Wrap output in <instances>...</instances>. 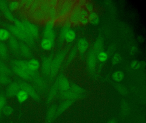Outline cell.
Masks as SVG:
<instances>
[{"instance_id": "cell-1", "label": "cell", "mask_w": 146, "mask_h": 123, "mask_svg": "<svg viewBox=\"0 0 146 123\" xmlns=\"http://www.w3.org/2000/svg\"><path fill=\"white\" fill-rule=\"evenodd\" d=\"M74 5L75 3L73 1H59L58 4L56 7L58 18L62 19L70 15Z\"/></svg>"}, {"instance_id": "cell-2", "label": "cell", "mask_w": 146, "mask_h": 123, "mask_svg": "<svg viewBox=\"0 0 146 123\" xmlns=\"http://www.w3.org/2000/svg\"><path fill=\"white\" fill-rule=\"evenodd\" d=\"M18 83L19 84L20 89L26 91L29 96L31 97L34 101L37 102L40 101V97L34 86L24 80H19Z\"/></svg>"}, {"instance_id": "cell-3", "label": "cell", "mask_w": 146, "mask_h": 123, "mask_svg": "<svg viewBox=\"0 0 146 123\" xmlns=\"http://www.w3.org/2000/svg\"><path fill=\"white\" fill-rule=\"evenodd\" d=\"M65 55L66 52L65 51L60 52L52 61L51 71L49 75L51 78L54 77L58 73L60 67L61 65Z\"/></svg>"}, {"instance_id": "cell-4", "label": "cell", "mask_w": 146, "mask_h": 123, "mask_svg": "<svg viewBox=\"0 0 146 123\" xmlns=\"http://www.w3.org/2000/svg\"><path fill=\"white\" fill-rule=\"evenodd\" d=\"M10 31L17 37L24 41L28 44H33L34 43V38L28 35L26 32L22 31L15 25H11L9 26Z\"/></svg>"}, {"instance_id": "cell-5", "label": "cell", "mask_w": 146, "mask_h": 123, "mask_svg": "<svg viewBox=\"0 0 146 123\" xmlns=\"http://www.w3.org/2000/svg\"><path fill=\"white\" fill-rule=\"evenodd\" d=\"M54 20H48L45 25L43 31V35L45 38L49 39L54 42L55 38V34L54 31Z\"/></svg>"}, {"instance_id": "cell-6", "label": "cell", "mask_w": 146, "mask_h": 123, "mask_svg": "<svg viewBox=\"0 0 146 123\" xmlns=\"http://www.w3.org/2000/svg\"><path fill=\"white\" fill-rule=\"evenodd\" d=\"M82 7L78 4L74 5L69 16V20L72 24H79L80 12Z\"/></svg>"}, {"instance_id": "cell-7", "label": "cell", "mask_w": 146, "mask_h": 123, "mask_svg": "<svg viewBox=\"0 0 146 123\" xmlns=\"http://www.w3.org/2000/svg\"><path fill=\"white\" fill-rule=\"evenodd\" d=\"M27 34L33 38L37 37L39 35V29L36 25L29 21L23 22Z\"/></svg>"}, {"instance_id": "cell-8", "label": "cell", "mask_w": 146, "mask_h": 123, "mask_svg": "<svg viewBox=\"0 0 146 123\" xmlns=\"http://www.w3.org/2000/svg\"><path fill=\"white\" fill-rule=\"evenodd\" d=\"M57 106L55 104L49 106L46 113L45 123H52L56 120Z\"/></svg>"}, {"instance_id": "cell-9", "label": "cell", "mask_w": 146, "mask_h": 123, "mask_svg": "<svg viewBox=\"0 0 146 123\" xmlns=\"http://www.w3.org/2000/svg\"><path fill=\"white\" fill-rule=\"evenodd\" d=\"M20 89V86L18 82H13L10 83L6 89V96L8 97L16 96Z\"/></svg>"}, {"instance_id": "cell-10", "label": "cell", "mask_w": 146, "mask_h": 123, "mask_svg": "<svg viewBox=\"0 0 146 123\" xmlns=\"http://www.w3.org/2000/svg\"><path fill=\"white\" fill-rule=\"evenodd\" d=\"M57 84H58V89L60 92H64L69 90L70 88V84L68 79L63 75H60L57 79Z\"/></svg>"}, {"instance_id": "cell-11", "label": "cell", "mask_w": 146, "mask_h": 123, "mask_svg": "<svg viewBox=\"0 0 146 123\" xmlns=\"http://www.w3.org/2000/svg\"><path fill=\"white\" fill-rule=\"evenodd\" d=\"M74 101L71 100H64L61 102L57 106V112H56V119L59 117L63 113L69 109L72 106Z\"/></svg>"}, {"instance_id": "cell-12", "label": "cell", "mask_w": 146, "mask_h": 123, "mask_svg": "<svg viewBox=\"0 0 146 123\" xmlns=\"http://www.w3.org/2000/svg\"><path fill=\"white\" fill-rule=\"evenodd\" d=\"M31 80L35 87L40 91H43L46 88V83L42 78L35 74L32 77Z\"/></svg>"}, {"instance_id": "cell-13", "label": "cell", "mask_w": 146, "mask_h": 123, "mask_svg": "<svg viewBox=\"0 0 146 123\" xmlns=\"http://www.w3.org/2000/svg\"><path fill=\"white\" fill-rule=\"evenodd\" d=\"M31 19L36 22H40L48 20L46 15L41 10L38 9L30 15Z\"/></svg>"}, {"instance_id": "cell-14", "label": "cell", "mask_w": 146, "mask_h": 123, "mask_svg": "<svg viewBox=\"0 0 146 123\" xmlns=\"http://www.w3.org/2000/svg\"><path fill=\"white\" fill-rule=\"evenodd\" d=\"M61 97L63 99H65V100H71L73 101L83 98L82 97L74 93L70 89L64 92H61Z\"/></svg>"}, {"instance_id": "cell-15", "label": "cell", "mask_w": 146, "mask_h": 123, "mask_svg": "<svg viewBox=\"0 0 146 123\" xmlns=\"http://www.w3.org/2000/svg\"><path fill=\"white\" fill-rule=\"evenodd\" d=\"M13 70L17 75L20 77L21 78L23 79V80H31L32 77L31 75L26 71L14 65L13 67Z\"/></svg>"}, {"instance_id": "cell-16", "label": "cell", "mask_w": 146, "mask_h": 123, "mask_svg": "<svg viewBox=\"0 0 146 123\" xmlns=\"http://www.w3.org/2000/svg\"><path fill=\"white\" fill-rule=\"evenodd\" d=\"M52 63V60L48 57H45L42 60V72L46 76H48L50 75Z\"/></svg>"}, {"instance_id": "cell-17", "label": "cell", "mask_w": 146, "mask_h": 123, "mask_svg": "<svg viewBox=\"0 0 146 123\" xmlns=\"http://www.w3.org/2000/svg\"><path fill=\"white\" fill-rule=\"evenodd\" d=\"M96 65V56L94 50H91L89 52L88 56V65L90 71L94 70Z\"/></svg>"}, {"instance_id": "cell-18", "label": "cell", "mask_w": 146, "mask_h": 123, "mask_svg": "<svg viewBox=\"0 0 146 123\" xmlns=\"http://www.w3.org/2000/svg\"><path fill=\"white\" fill-rule=\"evenodd\" d=\"M13 65L18 67L29 73L31 75V77H33L36 74L35 73H32L30 71L28 67V62L25 61L23 60H17L13 62Z\"/></svg>"}, {"instance_id": "cell-19", "label": "cell", "mask_w": 146, "mask_h": 123, "mask_svg": "<svg viewBox=\"0 0 146 123\" xmlns=\"http://www.w3.org/2000/svg\"><path fill=\"white\" fill-rule=\"evenodd\" d=\"M58 84L57 82H55L53 85L52 86L48 93V95L47 97L46 103L47 104H49L54 99L56 96V94L58 92Z\"/></svg>"}, {"instance_id": "cell-20", "label": "cell", "mask_w": 146, "mask_h": 123, "mask_svg": "<svg viewBox=\"0 0 146 123\" xmlns=\"http://www.w3.org/2000/svg\"><path fill=\"white\" fill-rule=\"evenodd\" d=\"M89 46V43L87 39L85 38H81L78 40L77 48L78 51L81 53L86 52Z\"/></svg>"}, {"instance_id": "cell-21", "label": "cell", "mask_w": 146, "mask_h": 123, "mask_svg": "<svg viewBox=\"0 0 146 123\" xmlns=\"http://www.w3.org/2000/svg\"><path fill=\"white\" fill-rule=\"evenodd\" d=\"M28 67L30 71L32 73H35L39 69L40 66V63L39 61L36 59H33L28 62Z\"/></svg>"}, {"instance_id": "cell-22", "label": "cell", "mask_w": 146, "mask_h": 123, "mask_svg": "<svg viewBox=\"0 0 146 123\" xmlns=\"http://www.w3.org/2000/svg\"><path fill=\"white\" fill-rule=\"evenodd\" d=\"M16 96L18 101L20 103H24L26 102L29 97L26 91L21 89L18 91Z\"/></svg>"}, {"instance_id": "cell-23", "label": "cell", "mask_w": 146, "mask_h": 123, "mask_svg": "<svg viewBox=\"0 0 146 123\" xmlns=\"http://www.w3.org/2000/svg\"><path fill=\"white\" fill-rule=\"evenodd\" d=\"M70 89L78 95L82 97L83 98L85 96V91L84 89L76 84L73 83L71 85Z\"/></svg>"}, {"instance_id": "cell-24", "label": "cell", "mask_w": 146, "mask_h": 123, "mask_svg": "<svg viewBox=\"0 0 146 123\" xmlns=\"http://www.w3.org/2000/svg\"><path fill=\"white\" fill-rule=\"evenodd\" d=\"M103 47V40L102 37H99L96 40L94 44V51L96 54L101 52Z\"/></svg>"}, {"instance_id": "cell-25", "label": "cell", "mask_w": 146, "mask_h": 123, "mask_svg": "<svg viewBox=\"0 0 146 123\" xmlns=\"http://www.w3.org/2000/svg\"><path fill=\"white\" fill-rule=\"evenodd\" d=\"M88 18L89 20V22H90L93 24L96 25L100 23V18L98 14L96 11H94L89 13Z\"/></svg>"}, {"instance_id": "cell-26", "label": "cell", "mask_w": 146, "mask_h": 123, "mask_svg": "<svg viewBox=\"0 0 146 123\" xmlns=\"http://www.w3.org/2000/svg\"><path fill=\"white\" fill-rule=\"evenodd\" d=\"M19 49L23 55L26 57H30L31 52L28 45L23 43L19 44Z\"/></svg>"}, {"instance_id": "cell-27", "label": "cell", "mask_w": 146, "mask_h": 123, "mask_svg": "<svg viewBox=\"0 0 146 123\" xmlns=\"http://www.w3.org/2000/svg\"><path fill=\"white\" fill-rule=\"evenodd\" d=\"M54 42L49 39L44 38L41 42V46L44 50H50L53 46Z\"/></svg>"}, {"instance_id": "cell-28", "label": "cell", "mask_w": 146, "mask_h": 123, "mask_svg": "<svg viewBox=\"0 0 146 123\" xmlns=\"http://www.w3.org/2000/svg\"><path fill=\"white\" fill-rule=\"evenodd\" d=\"M120 112L121 114L124 116H126L130 112V107L126 101H123L120 105Z\"/></svg>"}, {"instance_id": "cell-29", "label": "cell", "mask_w": 146, "mask_h": 123, "mask_svg": "<svg viewBox=\"0 0 146 123\" xmlns=\"http://www.w3.org/2000/svg\"><path fill=\"white\" fill-rule=\"evenodd\" d=\"M46 15L48 20H51L54 21V20L58 18L57 9L56 8L50 7L48 12Z\"/></svg>"}, {"instance_id": "cell-30", "label": "cell", "mask_w": 146, "mask_h": 123, "mask_svg": "<svg viewBox=\"0 0 146 123\" xmlns=\"http://www.w3.org/2000/svg\"><path fill=\"white\" fill-rule=\"evenodd\" d=\"M76 38V33L72 29H70L66 32L65 36L64 39L67 42H73Z\"/></svg>"}, {"instance_id": "cell-31", "label": "cell", "mask_w": 146, "mask_h": 123, "mask_svg": "<svg viewBox=\"0 0 146 123\" xmlns=\"http://www.w3.org/2000/svg\"><path fill=\"white\" fill-rule=\"evenodd\" d=\"M124 77V74L122 71H116L114 72L112 75V79L117 83H119L122 81Z\"/></svg>"}, {"instance_id": "cell-32", "label": "cell", "mask_w": 146, "mask_h": 123, "mask_svg": "<svg viewBox=\"0 0 146 123\" xmlns=\"http://www.w3.org/2000/svg\"><path fill=\"white\" fill-rule=\"evenodd\" d=\"M40 1H37V0L33 1L30 7L29 8L27 11H28V13L29 15L30 16L36 10L39 9Z\"/></svg>"}, {"instance_id": "cell-33", "label": "cell", "mask_w": 146, "mask_h": 123, "mask_svg": "<svg viewBox=\"0 0 146 123\" xmlns=\"http://www.w3.org/2000/svg\"><path fill=\"white\" fill-rule=\"evenodd\" d=\"M10 37V33L8 30L4 28H0V41H6Z\"/></svg>"}, {"instance_id": "cell-34", "label": "cell", "mask_w": 146, "mask_h": 123, "mask_svg": "<svg viewBox=\"0 0 146 123\" xmlns=\"http://www.w3.org/2000/svg\"><path fill=\"white\" fill-rule=\"evenodd\" d=\"M14 109L12 106L10 105H6L2 111V115L9 117L13 114Z\"/></svg>"}, {"instance_id": "cell-35", "label": "cell", "mask_w": 146, "mask_h": 123, "mask_svg": "<svg viewBox=\"0 0 146 123\" xmlns=\"http://www.w3.org/2000/svg\"><path fill=\"white\" fill-rule=\"evenodd\" d=\"M9 38V44L11 49L14 50L19 49V44L16 38L13 36H11Z\"/></svg>"}, {"instance_id": "cell-36", "label": "cell", "mask_w": 146, "mask_h": 123, "mask_svg": "<svg viewBox=\"0 0 146 123\" xmlns=\"http://www.w3.org/2000/svg\"><path fill=\"white\" fill-rule=\"evenodd\" d=\"M8 8L11 11H16L20 8L19 1H11L9 2L8 3Z\"/></svg>"}, {"instance_id": "cell-37", "label": "cell", "mask_w": 146, "mask_h": 123, "mask_svg": "<svg viewBox=\"0 0 146 123\" xmlns=\"http://www.w3.org/2000/svg\"><path fill=\"white\" fill-rule=\"evenodd\" d=\"M50 7L48 3V1H40L39 9L46 14Z\"/></svg>"}, {"instance_id": "cell-38", "label": "cell", "mask_w": 146, "mask_h": 123, "mask_svg": "<svg viewBox=\"0 0 146 123\" xmlns=\"http://www.w3.org/2000/svg\"><path fill=\"white\" fill-rule=\"evenodd\" d=\"M7 98L5 95L0 94V117L2 116L3 108L7 105Z\"/></svg>"}, {"instance_id": "cell-39", "label": "cell", "mask_w": 146, "mask_h": 123, "mask_svg": "<svg viewBox=\"0 0 146 123\" xmlns=\"http://www.w3.org/2000/svg\"><path fill=\"white\" fill-rule=\"evenodd\" d=\"M11 74L10 69L3 62L0 61V74L8 75Z\"/></svg>"}, {"instance_id": "cell-40", "label": "cell", "mask_w": 146, "mask_h": 123, "mask_svg": "<svg viewBox=\"0 0 146 123\" xmlns=\"http://www.w3.org/2000/svg\"><path fill=\"white\" fill-rule=\"evenodd\" d=\"M11 79L8 75L0 74V84L2 85H7L10 83Z\"/></svg>"}, {"instance_id": "cell-41", "label": "cell", "mask_w": 146, "mask_h": 123, "mask_svg": "<svg viewBox=\"0 0 146 123\" xmlns=\"http://www.w3.org/2000/svg\"><path fill=\"white\" fill-rule=\"evenodd\" d=\"M116 88L119 93L122 95H125L128 93L127 89L120 84L117 83L116 84Z\"/></svg>"}, {"instance_id": "cell-42", "label": "cell", "mask_w": 146, "mask_h": 123, "mask_svg": "<svg viewBox=\"0 0 146 123\" xmlns=\"http://www.w3.org/2000/svg\"><path fill=\"white\" fill-rule=\"evenodd\" d=\"M7 50L5 44L0 43V56L2 58H5L7 56Z\"/></svg>"}, {"instance_id": "cell-43", "label": "cell", "mask_w": 146, "mask_h": 123, "mask_svg": "<svg viewBox=\"0 0 146 123\" xmlns=\"http://www.w3.org/2000/svg\"><path fill=\"white\" fill-rule=\"evenodd\" d=\"M97 55H98L97 57H98V60L101 62H105L108 58V55L106 53L103 52V51H101L99 54H97Z\"/></svg>"}, {"instance_id": "cell-44", "label": "cell", "mask_w": 146, "mask_h": 123, "mask_svg": "<svg viewBox=\"0 0 146 123\" xmlns=\"http://www.w3.org/2000/svg\"><path fill=\"white\" fill-rule=\"evenodd\" d=\"M121 57L118 53H115L113 54L111 60L112 64L113 65H116L119 63L121 60Z\"/></svg>"}, {"instance_id": "cell-45", "label": "cell", "mask_w": 146, "mask_h": 123, "mask_svg": "<svg viewBox=\"0 0 146 123\" xmlns=\"http://www.w3.org/2000/svg\"><path fill=\"white\" fill-rule=\"evenodd\" d=\"M83 7H84L88 11L89 13H91L94 11V6L91 2L86 1Z\"/></svg>"}, {"instance_id": "cell-46", "label": "cell", "mask_w": 146, "mask_h": 123, "mask_svg": "<svg viewBox=\"0 0 146 123\" xmlns=\"http://www.w3.org/2000/svg\"><path fill=\"white\" fill-rule=\"evenodd\" d=\"M70 26L68 25H66L65 26H64L63 27L61 30V32H60V38L62 40H64V39L65 36L67 32L70 30Z\"/></svg>"}, {"instance_id": "cell-47", "label": "cell", "mask_w": 146, "mask_h": 123, "mask_svg": "<svg viewBox=\"0 0 146 123\" xmlns=\"http://www.w3.org/2000/svg\"><path fill=\"white\" fill-rule=\"evenodd\" d=\"M89 14V13L88 11L84 7H82L80 12V19H82V18H88Z\"/></svg>"}, {"instance_id": "cell-48", "label": "cell", "mask_w": 146, "mask_h": 123, "mask_svg": "<svg viewBox=\"0 0 146 123\" xmlns=\"http://www.w3.org/2000/svg\"><path fill=\"white\" fill-rule=\"evenodd\" d=\"M0 9L4 13L9 10L8 5L5 1H0Z\"/></svg>"}, {"instance_id": "cell-49", "label": "cell", "mask_w": 146, "mask_h": 123, "mask_svg": "<svg viewBox=\"0 0 146 123\" xmlns=\"http://www.w3.org/2000/svg\"><path fill=\"white\" fill-rule=\"evenodd\" d=\"M77 53V48H74L72 50L69 54V57H68V60L69 62L72 61V60L75 58Z\"/></svg>"}, {"instance_id": "cell-50", "label": "cell", "mask_w": 146, "mask_h": 123, "mask_svg": "<svg viewBox=\"0 0 146 123\" xmlns=\"http://www.w3.org/2000/svg\"><path fill=\"white\" fill-rule=\"evenodd\" d=\"M33 1L32 0H26L22 8L25 11H28Z\"/></svg>"}, {"instance_id": "cell-51", "label": "cell", "mask_w": 146, "mask_h": 123, "mask_svg": "<svg viewBox=\"0 0 146 123\" xmlns=\"http://www.w3.org/2000/svg\"><path fill=\"white\" fill-rule=\"evenodd\" d=\"M48 2L50 7L54 8L57 7L59 3V1L57 0H50L48 1Z\"/></svg>"}, {"instance_id": "cell-52", "label": "cell", "mask_w": 146, "mask_h": 123, "mask_svg": "<svg viewBox=\"0 0 146 123\" xmlns=\"http://www.w3.org/2000/svg\"><path fill=\"white\" fill-rule=\"evenodd\" d=\"M4 14H5L6 17L7 18H8L9 20H11V21H14V20H15V19L14 18L13 15L10 12V11H9H9L5 12V13H4Z\"/></svg>"}, {"instance_id": "cell-53", "label": "cell", "mask_w": 146, "mask_h": 123, "mask_svg": "<svg viewBox=\"0 0 146 123\" xmlns=\"http://www.w3.org/2000/svg\"><path fill=\"white\" fill-rule=\"evenodd\" d=\"M89 22V20L88 18H82V19H80L79 20V24H81L83 25H87V24H88Z\"/></svg>"}, {"instance_id": "cell-54", "label": "cell", "mask_w": 146, "mask_h": 123, "mask_svg": "<svg viewBox=\"0 0 146 123\" xmlns=\"http://www.w3.org/2000/svg\"><path fill=\"white\" fill-rule=\"evenodd\" d=\"M137 51V48L136 46H133L131 47L130 49V54L131 55H134Z\"/></svg>"}, {"instance_id": "cell-55", "label": "cell", "mask_w": 146, "mask_h": 123, "mask_svg": "<svg viewBox=\"0 0 146 123\" xmlns=\"http://www.w3.org/2000/svg\"><path fill=\"white\" fill-rule=\"evenodd\" d=\"M145 65V62H138L137 65L135 67V70H137V69H140L142 67H144Z\"/></svg>"}, {"instance_id": "cell-56", "label": "cell", "mask_w": 146, "mask_h": 123, "mask_svg": "<svg viewBox=\"0 0 146 123\" xmlns=\"http://www.w3.org/2000/svg\"><path fill=\"white\" fill-rule=\"evenodd\" d=\"M114 50H115V49H114V47L111 46L108 49L107 54H109V55H112L114 53Z\"/></svg>"}, {"instance_id": "cell-57", "label": "cell", "mask_w": 146, "mask_h": 123, "mask_svg": "<svg viewBox=\"0 0 146 123\" xmlns=\"http://www.w3.org/2000/svg\"><path fill=\"white\" fill-rule=\"evenodd\" d=\"M137 63H138V61L137 60H136L132 61L130 65V67L131 68L135 69V67L137 65Z\"/></svg>"}, {"instance_id": "cell-58", "label": "cell", "mask_w": 146, "mask_h": 123, "mask_svg": "<svg viewBox=\"0 0 146 123\" xmlns=\"http://www.w3.org/2000/svg\"><path fill=\"white\" fill-rule=\"evenodd\" d=\"M107 123H117V122L115 119H111Z\"/></svg>"}, {"instance_id": "cell-59", "label": "cell", "mask_w": 146, "mask_h": 123, "mask_svg": "<svg viewBox=\"0 0 146 123\" xmlns=\"http://www.w3.org/2000/svg\"></svg>"}, {"instance_id": "cell-60", "label": "cell", "mask_w": 146, "mask_h": 123, "mask_svg": "<svg viewBox=\"0 0 146 123\" xmlns=\"http://www.w3.org/2000/svg\"><path fill=\"white\" fill-rule=\"evenodd\" d=\"M0 43H1V42H0Z\"/></svg>"}]
</instances>
